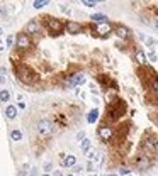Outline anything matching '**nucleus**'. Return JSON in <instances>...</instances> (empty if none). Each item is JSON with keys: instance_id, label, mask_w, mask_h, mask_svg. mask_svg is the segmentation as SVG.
I'll list each match as a JSON object with an SVG mask.
<instances>
[{"instance_id": "obj_1", "label": "nucleus", "mask_w": 158, "mask_h": 176, "mask_svg": "<svg viewBox=\"0 0 158 176\" xmlns=\"http://www.w3.org/2000/svg\"><path fill=\"white\" fill-rule=\"evenodd\" d=\"M37 130H39L41 136H51V132H53V124H51V120H48V119H43V120L37 124Z\"/></svg>"}, {"instance_id": "obj_2", "label": "nucleus", "mask_w": 158, "mask_h": 176, "mask_svg": "<svg viewBox=\"0 0 158 176\" xmlns=\"http://www.w3.org/2000/svg\"><path fill=\"white\" fill-rule=\"evenodd\" d=\"M48 29L51 31V32H61L63 31V24L58 20V19H49L48 20Z\"/></svg>"}, {"instance_id": "obj_3", "label": "nucleus", "mask_w": 158, "mask_h": 176, "mask_svg": "<svg viewBox=\"0 0 158 176\" xmlns=\"http://www.w3.org/2000/svg\"><path fill=\"white\" fill-rule=\"evenodd\" d=\"M82 83H85V76L82 73H77L71 78H68V85L70 86H77V85H82Z\"/></svg>"}, {"instance_id": "obj_4", "label": "nucleus", "mask_w": 158, "mask_h": 176, "mask_svg": "<svg viewBox=\"0 0 158 176\" xmlns=\"http://www.w3.org/2000/svg\"><path fill=\"white\" fill-rule=\"evenodd\" d=\"M99 136H100L102 141H109L110 137H112V129L107 127V125H104V127L99 129Z\"/></svg>"}, {"instance_id": "obj_5", "label": "nucleus", "mask_w": 158, "mask_h": 176, "mask_svg": "<svg viewBox=\"0 0 158 176\" xmlns=\"http://www.w3.org/2000/svg\"><path fill=\"white\" fill-rule=\"evenodd\" d=\"M29 46V36L27 34H19L17 37V48L19 49H26Z\"/></svg>"}, {"instance_id": "obj_6", "label": "nucleus", "mask_w": 158, "mask_h": 176, "mask_svg": "<svg viewBox=\"0 0 158 176\" xmlns=\"http://www.w3.org/2000/svg\"><path fill=\"white\" fill-rule=\"evenodd\" d=\"M75 163H77V159H75V156H71V154H68V156H66V154H63L61 156V166H68V168H70V166H75Z\"/></svg>"}, {"instance_id": "obj_7", "label": "nucleus", "mask_w": 158, "mask_h": 176, "mask_svg": "<svg viewBox=\"0 0 158 176\" xmlns=\"http://www.w3.org/2000/svg\"><path fill=\"white\" fill-rule=\"evenodd\" d=\"M17 73H19V78H21L24 83H31V81H33V78H31V73L26 70V68H19Z\"/></svg>"}, {"instance_id": "obj_8", "label": "nucleus", "mask_w": 158, "mask_h": 176, "mask_svg": "<svg viewBox=\"0 0 158 176\" xmlns=\"http://www.w3.org/2000/svg\"><path fill=\"white\" fill-rule=\"evenodd\" d=\"M66 27H68V34H78L82 31V26L78 24V22H75V20H70Z\"/></svg>"}, {"instance_id": "obj_9", "label": "nucleus", "mask_w": 158, "mask_h": 176, "mask_svg": "<svg viewBox=\"0 0 158 176\" xmlns=\"http://www.w3.org/2000/svg\"><path fill=\"white\" fill-rule=\"evenodd\" d=\"M95 31H97V34H109L110 32V24L109 22H106V24H97Z\"/></svg>"}, {"instance_id": "obj_10", "label": "nucleus", "mask_w": 158, "mask_h": 176, "mask_svg": "<svg viewBox=\"0 0 158 176\" xmlns=\"http://www.w3.org/2000/svg\"><path fill=\"white\" fill-rule=\"evenodd\" d=\"M37 31H39V24H37L36 20H31L26 26V32L27 34H34V32H37Z\"/></svg>"}, {"instance_id": "obj_11", "label": "nucleus", "mask_w": 158, "mask_h": 176, "mask_svg": "<svg viewBox=\"0 0 158 176\" xmlns=\"http://www.w3.org/2000/svg\"><path fill=\"white\" fill-rule=\"evenodd\" d=\"M90 19H92L95 24H106V22H109V19H107L104 14H94Z\"/></svg>"}, {"instance_id": "obj_12", "label": "nucleus", "mask_w": 158, "mask_h": 176, "mask_svg": "<svg viewBox=\"0 0 158 176\" xmlns=\"http://www.w3.org/2000/svg\"><path fill=\"white\" fill-rule=\"evenodd\" d=\"M97 119H99V110H97V108L90 110V112H88V117H87V122H88V124H94Z\"/></svg>"}, {"instance_id": "obj_13", "label": "nucleus", "mask_w": 158, "mask_h": 176, "mask_svg": "<svg viewBox=\"0 0 158 176\" xmlns=\"http://www.w3.org/2000/svg\"><path fill=\"white\" fill-rule=\"evenodd\" d=\"M5 115H7V119H14L15 115H17V108H15L14 105H9L7 108H5Z\"/></svg>"}, {"instance_id": "obj_14", "label": "nucleus", "mask_w": 158, "mask_h": 176, "mask_svg": "<svg viewBox=\"0 0 158 176\" xmlns=\"http://www.w3.org/2000/svg\"><path fill=\"white\" fill-rule=\"evenodd\" d=\"M116 34H118L119 37H128V36H129V31H128V27L119 26L118 29H116Z\"/></svg>"}, {"instance_id": "obj_15", "label": "nucleus", "mask_w": 158, "mask_h": 176, "mask_svg": "<svg viewBox=\"0 0 158 176\" xmlns=\"http://www.w3.org/2000/svg\"><path fill=\"white\" fill-rule=\"evenodd\" d=\"M9 98H10L9 90H0V100H2V102H9Z\"/></svg>"}, {"instance_id": "obj_16", "label": "nucleus", "mask_w": 158, "mask_h": 176, "mask_svg": "<svg viewBox=\"0 0 158 176\" xmlns=\"http://www.w3.org/2000/svg\"><path fill=\"white\" fill-rule=\"evenodd\" d=\"M136 61L138 63H146V56L143 51H136Z\"/></svg>"}, {"instance_id": "obj_17", "label": "nucleus", "mask_w": 158, "mask_h": 176, "mask_svg": "<svg viewBox=\"0 0 158 176\" xmlns=\"http://www.w3.org/2000/svg\"><path fill=\"white\" fill-rule=\"evenodd\" d=\"M10 137H12L14 141H21V139H22L21 130H12V132H10Z\"/></svg>"}, {"instance_id": "obj_18", "label": "nucleus", "mask_w": 158, "mask_h": 176, "mask_svg": "<svg viewBox=\"0 0 158 176\" xmlns=\"http://www.w3.org/2000/svg\"><path fill=\"white\" fill-rule=\"evenodd\" d=\"M80 147H82V151H88V149H90V141L83 139V141H82V144H80Z\"/></svg>"}, {"instance_id": "obj_19", "label": "nucleus", "mask_w": 158, "mask_h": 176, "mask_svg": "<svg viewBox=\"0 0 158 176\" xmlns=\"http://www.w3.org/2000/svg\"><path fill=\"white\" fill-rule=\"evenodd\" d=\"M44 5H48V0H36V2H34V7L36 9H41V7H44Z\"/></svg>"}, {"instance_id": "obj_20", "label": "nucleus", "mask_w": 158, "mask_h": 176, "mask_svg": "<svg viewBox=\"0 0 158 176\" xmlns=\"http://www.w3.org/2000/svg\"><path fill=\"white\" fill-rule=\"evenodd\" d=\"M83 5H87V7H95L97 2H94V0H83Z\"/></svg>"}, {"instance_id": "obj_21", "label": "nucleus", "mask_w": 158, "mask_h": 176, "mask_svg": "<svg viewBox=\"0 0 158 176\" xmlns=\"http://www.w3.org/2000/svg\"><path fill=\"white\" fill-rule=\"evenodd\" d=\"M12 44H14V36H9V37H7V46L10 48Z\"/></svg>"}, {"instance_id": "obj_22", "label": "nucleus", "mask_w": 158, "mask_h": 176, "mask_svg": "<svg viewBox=\"0 0 158 176\" xmlns=\"http://www.w3.org/2000/svg\"><path fill=\"white\" fill-rule=\"evenodd\" d=\"M119 174H121V176H128L129 174V169H126V168L121 169V171H119Z\"/></svg>"}, {"instance_id": "obj_23", "label": "nucleus", "mask_w": 158, "mask_h": 176, "mask_svg": "<svg viewBox=\"0 0 158 176\" xmlns=\"http://www.w3.org/2000/svg\"><path fill=\"white\" fill-rule=\"evenodd\" d=\"M44 171H51V163H46V164H44Z\"/></svg>"}, {"instance_id": "obj_24", "label": "nucleus", "mask_w": 158, "mask_h": 176, "mask_svg": "<svg viewBox=\"0 0 158 176\" xmlns=\"http://www.w3.org/2000/svg\"><path fill=\"white\" fill-rule=\"evenodd\" d=\"M150 61H156V54L155 53H150Z\"/></svg>"}, {"instance_id": "obj_25", "label": "nucleus", "mask_w": 158, "mask_h": 176, "mask_svg": "<svg viewBox=\"0 0 158 176\" xmlns=\"http://www.w3.org/2000/svg\"><path fill=\"white\" fill-rule=\"evenodd\" d=\"M94 156H95V152H94V151H90V152H88V159H94Z\"/></svg>"}, {"instance_id": "obj_26", "label": "nucleus", "mask_w": 158, "mask_h": 176, "mask_svg": "<svg viewBox=\"0 0 158 176\" xmlns=\"http://www.w3.org/2000/svg\"><path fill=\"white\" fill-rule=\"evenodd\" d=\"M73 171H77V173L82 171V166H73Z\"/></svg>"}, {"instance_id": "obj_27", "label": "nucleus", "mask_w": 158, "mask_h": 176, "mask_svg": "<svg viewBox=\"0 0 158 176\" xmlns=\"http://www.w3.org/2000/svg\"><path fill=\"white\" fill-rule=\"evenodd\" d=\"M83 136H85L83 132H80V134H78V136H77V137H78V139H80V141H83Z\"/></svg>"}, {"instance_id": "obj_28", "label": "nucleus", "mask_w": 158, "mask_h": 176, "mask_svg": "<svg viewBox=\"0 0 158 176\" xmlns=\"http://www.w3.org/2000/svg\"><path fill=\"white\" fill-rule=\"evenodd\" d=\"M146 42H148V44H150V46H151V44H155V39H146Z\"/></svg>"}, {"instance_id": "obj_29", "label": "nucleus", "mask_w": 158, "mask_h": 176, "mask_svg": "<svg viewBox=\"0 0 158 176\" xmlns=\"http://www.w3.org/2000/svg\"><path fill=\"white\" fill-rule=\"evenodd\" d=\"M2 49H4V42H2V41H0V51H2Z\"/></svg>"}, {"instance_id": "obj_30", "label": "nucleus", "mask_w": 158, "mask_h": 176, "mask_svg": "<svg viewBox=\"0 0 158 176\" xmlns=\"http://www.w3.org/2000/svg\"><path fill=\"white\" fill-rule=\"evenodd\" d=\"M55 176H61V171H56V173H55Z\"/></svg>"}, {"instance_id": "obj_31", "label": "nucleus", "mask_w": 158, "mask_h": 176, "mask_svg": "<svg viewBox=\"0 0 158 176\" xmlns=\"http://www.w3.org/2000/svg\"><path fill=\"white\" fill-rule=\"evenodd\" d=\"M2 34H4V29H2V27H0V36H2Z\"/></svg>"}, {"instance_id": "obj_32", "label": "nucleus", "mask_w": 158, "mask_h": 176, "mask_svg": "<svg viewBox=\"0 0 158 176\" xmlns=\"http://www.w3.org/2000/svg\"><path fill=\"white\" fill-rule=\"evenodd\" d=\"M155 27H156V29H158V20H156V22H155Z\"/></svg>"}, {"instance_id": "obj_33", "label": "nucleus", "mask_w": 158, "mask_h": 176, "mask_svg": "<svg viewBox=\"0 0 158 176\" xmlns=\"http://www.w3.org/2000/svg\"><path fill=\"white\" fill-rule=\"evenodd\" d=\"M107 176H118V174H107Z\"/></svg>"}, {"instance_id": "obj_34", "label": "nucleus", "mask_w": 158, "mask_h": 176, "mask_svg": "<svg viewBox=\"0 0 158 176\" xmlns=\"http://www.w3.org/2000/svg\"><path fill=\"white\" fill-rule=\"evenodd\" d=\"M68 176H73V174H68Z\"/></svg>"}, {"instance_id": "obj_35", "label": "nucleus", "mask_w": 158, "mask_h": 176, "mask_svg": "<svg viewBox=\"0 0 158 176\" xmlns=\"http://www.w3.org/2000/svg\"><path fill=\"white\" fill-rule=\"evenodd\" d=\"M44 176H49V174H44Z\"/></svg>"}]
</instances>
